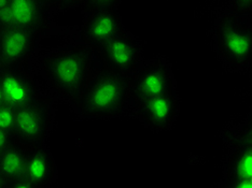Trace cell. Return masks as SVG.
<instances>
[{"label": "cell", "instance_id": "1", "mask_svg": "<svg viewBox=\"0 0 252 188\" xmlns=\"http://www.w3.org/2000/svg\"><path fill=\"white\" fill-rule=\"evenodd\" d=\"M93 49L79 44L50 53L43 70L52 87L62 96L79 99L90 80Z\"/></svg>", "mask_w": 252, "mask_h": 188}, {"label": "cell", "instance_id": "2", "mask_svg": "<svg viewBox=\"0 0 252 188\" xmlns=\"http://www.w3.org/2000/svg\"><path fill=\"white\" fill-rule=\"evenodd\" d=\"M131 98L130 77L107 68L89 80L78 100L85 115L112 117L122 114Z\"/></svg>", "mask_w": 252, "mask_h": 188}, {"label": "cell", "instance_id": "3", "mask_svg": "<svg viewBox=\"0 0 252 188\" xmlns=\"http://www.w3.org/2000/svg\"><path fill=\"white\" fill-rule=\"evenodd\" d=\"M215 51L224 66L242 71L251 66L252 28L250 19L227 11L218 16L213 33Z\"/></svg>", "mask_w": 252, "mask_h": 188}, {"label": "cell", "instance_id": "4", "mask_svg": "<svg viewBox=\"0 0 252 188\" xmlns=\"http://www.w3.org/2000/svg\"><path fill=\"white\" fill-rule=\"evenodd\" d=\"M223 187H252V117L233 123L223 130Z\"/></svg>", "mask_w": 252, "mask_h": 188}, {"label": "cell", "instance_id": "5", "mask_svg": "<svg viewBox=\"0 0 252 188\" xmlns=\"http://www.w3.org/2000/svg\"><path fill=\"white\" fill-rule=\"evenodd\" d=\"M176 86L173 67L165 57L142 61L130 77L131 95L135 102L177 93Z\"/></svg>", "mask_w": 252, "mask_h": 188}, {"label": "cell", "instance_id": "6", "mask_svg": "<svg viewBox=\"0 0 252 188\" xmlns=\"http://www.w3.org/2000/svg\"><path fill=\"white\" fill-rule=\"evenodd\" d=\"M51 124V114L45 101L38 99L16 110L13 136L27 149L43 144Z\"/></svg>", "mask_w": 252, "mask_h": 188}, {"label": "cell", "instance_id": "7", "mask_svg": "<svg viewBox=\"0 0 252 188\" xmlns=\"http://www.w3.org/2000/svg\"><path fill=\"white\" fill-rule=\"evenodd\" d=\"M109 69L131 77L142 62V47L139 40L128 31L113 38L98 50Z\"/></svg>", "mask_w": 252, "mask_h": 188}, {"label": "cell", "instance_id": "8", "mask_svg": "<svg viewBox=\"0 0 252 188\" xmlns=\"http://www.w3.org/2000/svg\"><path fill=\"white\" fill-rule=\"evenodd\" d=\"M136 114L139 122L151 132L159 134L173 127L180 110L177 93L136 101Z\"/></svg>", "mask_w": 252, "mask_h": 188}, {"label": "cell", "instance_id": "9", "mask_svg": "<svg viewBox=\"0 0 252 188\" xmlns=\"http://www.w3.org/2000/svg\"><path fill=\"white\" fill-rule=\"evenodd\" d=\"M43 0H9L0 12V29L19 27L40 33L47 24V10Z\"/></svg>", "mask_w": 252, "mask_h": 188}, {"label": "cell", "instance_id": "10", "mask_svg": "<svg viewBox=\"0 0 252 188\" xmlns=\"http://www.w3.org/2000/svg\"><path fill=\"white\" fill-rule=\"evenodd\" d=\"M125 31L121 16L116 8L90 11L82 26V37L90 48L98 50Z\"/></svg>", "mask_w": 252, "mask_h": 188}, {"label": "cell", "instance_id": "11", "mask_svg": "<svg viewBox=\"0 0 252 188\" xmlns=\"http://www.w3.org/2000/svg\"><path fill=\"white\" fill-rule=\"evenodd\" d=\"M0 88L4 104L15 110L39 99L37 87L31 77L12 67H3L0 69Z\"/></svg>", "mask_w": 252, "mask_h": 188}, {"label": "cell", "instance_id": "12", "mask_svg": "<svg viewBox=\"0 0 252 188\" xmlns=\"http://www.w3.org/2000/svg\"><path fill=\"white\" fill-rule=\"evenodd\" d=\"M38 35L19 27L0 30V65L13 67L24 61L32 53Z\"/></svg>", "mask_w": 252, "mask_h": 188}, {"label": "cell", "instance_id": "13", "mask_svg": "<svg viewBox=\"0 0 252 188\" xmlns=\"http://www.w3.org/2000/svg\"><path fill=\"white\" fill-rule=\"evenodd\" d=\"M56 169L52 155L42 145L27 149L24 175L35 187L48 186L55 178Z\"/></svg>", "mask_w": 252, "mask_h": 188}, {"label": "cell", "instance_id": "14", "mask_svg": "<svg viewBox=\"0 0 252 188\" xmlns=\"http://www.w3.org/2000/svg\"><path fill=\"white\" fill-rule=\"evenodd\" d=\"M26 156L27 149L20 143H11L0 154V173L9 181V183L24 175Z\"/></svg>", "mask_w": 252, "mask_h": 188}, {"label": "cell", "instance_id": "15", "mask_svg": "<svg viewBox=\"0 0 252 188\" xmlns=\"http://www.w3.org/2000/svg\"><path fill=\"white\" fill-rule=\"evenodd\" d=\"M16 110L8 105L0 107V129L13 135Z\"/></svg>", "mask_w": 252, "mask_h": 188}, {"label": "cell", "instance_id": "16", "mask_svg": "<svg viewBox=\"0 0 252 188\" xmlns=\"http://www.w3.org/2000/svg\"><path fill=\"white\" fill-rule=\"evenodd\" d=\"M230 11L240 18H247L251 16L252 11V0H228Z\"/></svg>", "mask_w": 252, "mask_h": 188}, {"label": "cell", "instance_id": "17", "mask_svg": "<svg viewBox=\"0 0 252 188\" xmlns=\"http://www.w3.org/2000/svg\"><path fill=\"white\" fill-rule=\"evenodd\" d=\"M121 0H83L82 2L90 9L93 10H101V9H112L116 8Z\"/></svg>", "mask_w": 252, "mask_h": 188}, {"label": "cell", "instance_id": "18", "mask_svg": "<svg viewBox=\"0 0 252 188\" xmlns=\"http://www.w3.org/2000/svg\"><path fill=\"white\" fill-rule=\"evenodd\" d=\"M9 187H13V188H33V184L32 182L28 180L25 175L20 176L19 179L11 181L9 183Z\"/></svg>", "mask_w": 252, "mask_h": 188}, {"label": "cell", "instance_id": "19", "mask_svg": "<svg viewBox=\"0 0 252 188\" xmlns=\"http://www.w3.org/2000/svg\"><path fill=\"white\" fill-rule=\"evenodd\" d=\"M12 138H13L12 134L4 132L2 129H0V154H1L11 143H12Z\"/></svg>", "mask_w": 252, "mask_h": 188}, {"label": "cell", "instance_id": "20", "mask_svg": "<svg viewBox=\"0 0 252 188\" xmlns=\"http://www.w3.org/2000/svg\"><path fill=\"white\" fill-rule=\"evenodd\" d=\"M83 0H53V2L61 9H69L72 7H76Z\"/></svg>", "mask_w": 252, "mask_h": 188}, {"label": "cell", "instance_id": "21", "mask_svg": "<svg viewBox=\"0 0 252 188\" xmlns=\"http://www.w3.org/2000/svg\"><path fill=\"white\" fill-rule=\"evenodd\" d=\"M9 187V181L4 178V176L0 173V188Z\"/></svg>", "mask_w": 252, "mask_h": 188}, {"label": "cell", "instance_id": "22", "mask_svg": "<svg viewBox=\"0 0 252 188\" xmlns=\"http://www.w3.org/2000/svg\"><path fill=\"white\" fill-rule=\"evenodd\" d=\"M8 3H9V0H0V12H1L3 9L7 8Z\"/></svg>", "mask_w": 252, "mask_h": 188}, {"label": "cell", "instance_id": "23", "mask_svg": "<svg viewBox=\"0 0 252 188\" xmlns=\"http://www.w3.org/2000/svg\"><path fill=\"white\" fill-rule=\"evenodd\" d=\"M4 104V98H3V95L1 92V88H0V107H2Z\"/></svg>", "mask_w": 252, "mask_h": 188}, {"label": "cell", "instance_id": "24", "mask_svg": "<svg viewBox=\"0 0 252 188\" xmlns=\"http://www.w3.org/2000/svg\"><path fill=\"white\" fill-rule=\"evenodd\" d=\"M43 1L45 2V3H51V2H53V0H43Z\"/></svg>", "mask_w": 252, "mask_h": 188}, {"label": "cell", "instance_id": "25", "mask_svg": "<svg viewBox=\"0 0 252 188\" xmlns=\"http://www.w3.org/2000/svg\"><path fill=\"white\" fill-rule=\"evenodd\" d=\"M0 30H1V29H0Z\"/></svg>", "mask_w": 252, "mask_h": 188}]
</instances>
